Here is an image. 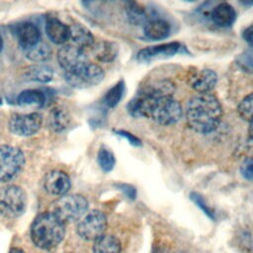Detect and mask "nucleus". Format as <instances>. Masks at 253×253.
Here are the masks:
<instances>
[{
	"label": "nucleus",
	"instance_id": "f257e3e1",
	"mask_svg": "<svg viewBox=\"0 0 253 253\" xmlns=\"http://www.w3.org/2000/svg\"><path fill=\"white\" fill-rule=\"evenodd\" d=\"M132 117L146 118L159 125L170 126L183 115L181 104L170 96H151L138 93L126 106Z\"/></svg>",
	"mask_w": 253,
	"mask_h": 253
},
{
	"label": "nucleus",
	"instance_id": "f03ea898",
	"mask_svg": "<svg viewBox=\"0 0 253 253\" xmlns=\"http://www.w3.org/2000/svg\"><path fill=\"white\" fill-rule=\"evenodd\" d=\"M222 108L216 97L210 93L198 94L186 107V121L196 132L207 134L214 131L221 121Z\"/></svg>",
	"mask_w": 253,
	"mask_h": 253
},
{
	"label": "nucleus",
	"instance_id": "7ed1b4c3",
	"mask_svg": "<svg viewBox=\"0 0 253 253\" xmlns=\"http://www.w3.org/2000/svg\"><path fill=\"white\" fill-rule=\"evenodd\" d=\"M65 223L52 211L37 215L31 225V239L42 249H51L58 245L65 235Z\"/></svg>",
	"mask_w": 253,
	"mask_h": 253
},
{
	"label": "nucleus",
	"instance_id": "20e7f679",
	"mask_svg": "<svg viewBox=\"0 0 253 253\" xmlns=\"http://www.w3.org/2000/svg\"><path fill=\"white\" fill-rule=\"evenodd\" d=\"M27 208V195L16 185H7L0 188V214L7 218H16L22 215Z\"/></svg>",
	"mask_w": 253,
	"mask_h": 253
},
{
	"label": "nucleus",
	"instance_id": "39448f33",
	"mask_svg": "<svg viewBox=\"0 0 253 253\" xmlns=\"http://www.w3.org/2000/svg\"><path fill=\"white\" fill-rule=\"evenodd\" d=\"M88 210V202L82 195L71 194L60 197L53 205L52 212L62 221L71 222L80 219Z\"/></svg>",
	"mask_w": 253,
	"mask_h": 253
},
{
	"label": "nucleus",
	"instance_id": "423d86ee",
	"mask_svg": "<svg viewBox=\"0 0 253 253\" xmlns=\"http://www.w3.org/2000/svg\"><path fill=\"white\" fill-rule=\"evenodd\" d=\"M104 70L97 64L87 62L82 66L68 72H64L63 77L66 83L77 89H84L98 85L104 79Z\"/></svg>",
	"mask_w": 253,
	"mask_h": 253
},
{
	"label": "nucleus",
	"instance_id": "0eeeda50",
	"mask_svg": "<svg viewBox=\"0 0 253 253\" xmlns=\"http://www.w3.org/2000/svg\"><path fill=\"white\" fill-rule=\"evenodd\" d=\"M25 165V155L16 146L0 145V183L13 180Z\"/></svg>",
	"mask_w": 253,
	"mask_h": 253
},
{
	"label": "nucleus",
	"instance_id": "6e6552de",
	"mask_svg": "<svg viewBox=\"0 0 253 253\" xmlns=\"http://www.w3.org/2000/svg\"><path fill=\"white\" fill-rule=\"evenodd\" d=\"M107 228V217L105 213L99 210H92L85 213L78 222L77 233L85 240L95 241L104 235Z\"/></svg>",
	"mask_w": 253,
	"mask_h": 253
},
{
	"label": "nucleus",
	"instance_id": "1a4fd4ad",
	"mask_svg": "<svg viewBox=\"0 0 253 253\" xmlns=\"http://www.w3.org/2000/svg\"><path fill=\"white\" fill-rule=\"evenodd\" d=\"M42 117L39 113L15 114L10 118L9 129L18 136H32L42 127Z\"/></svg>",
	"mask_w": 253,
	"mask_h": 253
},
{
	"label": "nucleus",
	"instance_id": "9d476101",
	"mask_svg": "<svg viewBox=\"0 0 253 253\" xmlns=\"http://www.w3.org/2000/svg\"><path fill=\"white\" fill-rule=\"evenodd\" d=\"M56 58L59 66L64 70V72L72 71L89 62L84 49L73 44H65L61 46L57 51Z\"/></svg>",
	"mask_w": 253,
	"mask_h": 253
},
{
	"label": "nucleus",
	"instance_id": "9b49d317",
	"mask_svg": "<svg viewBox=\"0 0 253 253\" xmlns=\"http://www.w3.org/2000/svg\"><path fill=\"white\" fill-rule=\"evenodd\" d=\"M187 82L191 88L200 94L210 93L217 82V75L213 70L209 68H193L187 76Z\"/></svg>",
	"mask_w": 253,
	"mask_h": 253
},
{
	"label": "nucleus",
	"instance_id": "f8f14e48",
	"mask_svg": "<svg viewBox=\"0 0 253 253\" xmlns=\"http://www.w3.org/2000/svg\"><path fill=\"white\" fill-rule=\"evenodd\" d=\"M44 190L52 196H64L71 188L69 176L61 170H51L43 178Z\"/></svg>",
	"mask_w": 253,
	"mask_h": 253
},
{
	"label": "nucleus",
	"instance_id": "ddd939ff",
	"mask_svg": "<svg viewBox=\"0 0 253 253\" xmlns=\"http://www.w3.org/2000/svg\"><path fill=\"white\" fill-rule=\"evenodd\" d=\"M183 49L184 46L180 42H171L167 43L144 47L137 52L136 58L139 61H148L153 58L172 56L178 52H181Z\"/></svg>",
	"mask_w": 253,
	"mask_h": 253
},
{
	"label": "nucleus",
	"instance_id": "4468645a",
	"mask_svg": "<svg viewBox=\"0 0 253 253\" xmlns=\"http://www.w3.org/2000/svg\"><path fill=\"white\" fill-rule=\"evenodd\" d=\"M15 35L23 50L28 49L41 42V33L36 25L25 22L16 26Z\"/></svg>",
	"mask_w": 253,
	"mask_h": 253
},
{
	"label": "nucleus",
	"instance_id": "2eb2a0df",
	"mask_svg": "<svg viewBox=\"0 0 253 253\" xmlns=\"http://www.w3.org/2000/svg\"><path fill=\"white\" fill-rule=\"evenodd\" d=\"M210 17L216 26L227 28L234 24L236 20V11L229 3L221 2L211 9Z\"/></svg>",
	"mask_w": 253,
	"mask_h": 253
},
{
	"label": "nucleus",
	"instance_id": "dca6fc26",
	"mask_svg": "<svg viewBox=\"0 0 253 253\" xmlns=\"http://www.w3.org/2000/svg\"><path fill=\"white\" fill-rule=\"evenodd\" d=\"M171 26L164 19L154 17L147 21L143 27L144 36L150 41H160L169 37Z\"/></svg>",
	"mask_w": 253,
	"mask_h": 253
},
{
	"label": "nucleus",
	"instance_id": "f3484780",
	"mask_svg": "<svg viewBox=\"0 0 253 253\" xmlns=\"http://www.w3.org/2000/svg\"><path fill=\"white\" fill-rule=\"evenodd\" d=\"M45 33L48 39L56 44H62L69 41L70 38L69 26L52 17L46 20Z\"/></svg>",
	"mask_w": 253,
	"mask_h": 253
},
{
	"label": "nucleus",
	"instance_id": "a211bd4d",
	"mask_svg": "<svg viewBox=\"0 0 253 253\" xmlns=\"http://www.w3.org/2000/svg\"><path fill=\"white\" fill-rule=\"evenodd\" d=\"M70 122L71 118L68 111L61 106L52 108L47 117V126L55 133H60L67 129Z\"/></svg>",
	"mask_w": 253,
	"mask_h": 253
},
{
	"label": "nucleus",
	"instance_id": "6ab92c4d",
	"mask_svg": "<svg viewBox=\"0 0 253 253\" xmlns=\"http://www.w3.org/2000/svg\"><path fill=\"white\" fill-rule=\"evenodd\" d=\"M70 30V38L69 40L72 42V44L85 49L87 47H92L95 43V39L89 29L84 27L81 24H72L69 26Z\"/></svg>",
	"mask_w": 253,
	"mask_h": 253
},
{
	"label": "nucleus",
	"instance_id": "aec40b11",
	"mask_svg": "<svg viewBox=\"0 0 253 253\" xmlns=\"http://www.w3.org/2000/svg\"><path fill=\"white\" fill-rule=\"evenodd\" d=\"M23 76L29 81L40 83H47L53 77V70L50 66L44 64H34L26 67L23 71Z\"/></svg>",
	"mask_w": 253,
	"mask_h": 253
},
{
	"label": "nucleus",
	"instance_id": "412c9836",
	"mask_svg": "<svg viewBox=\"0 0 253 253\" xmlns=\"http://www.w3.org/2000/svg\"><path fill=\"white\" fill-rule=\"evenodd\" d=\"M94 56L101 62H111L118 55V45L111 42L102 41L92 46Z\"/></svg>",
	"mask_w": 253,
	"mask_h": 253
},
{
	"label": "nucleus",
	"instance_id": "4be33fe9",
	"mask_svg": "<svg viewBox=\"0 0 253 253\" xmlns=\"http://www.w3.org/2000/svg\"><path fill=\"white\" fill-rule=\"evenodd\" d=\"M121 242L116 236L104 234L94 241V253H121Z\"/></svg>",
	"mask_w": 253,
	"mask_h": 253
},
{
	"label": "nucleus",
	"instance_id": "5701e85b",
	"mask_svg": "<svg viewBox=\"0 0 253 253\" xmlns=\"http://www.w3.org/2000/svg\"><path fill=\"white\" fill-rule=\"evenodd\" d=\"M51 53L52 51L50 46L47 43L42 42H40L36 45L24 50V54L26 58H28L32 62H37V63L46 61L47 59L50 58Z\"/></svg>",
	"mask_w": 253,
	"mask_h": 253
},
{
	"label": "nucleus",
	"instance_id": "b1692460",
	"mask_svg": "<svg viewBox=\"0 0 253 253\" xmlns=\"http://www.w3.org/2000/svg\"><path fill=\"white\" fill-rule=\"evenodd\" d=\"M126 14L129 22L133 25L145 24L147 21L155 17L152 12H149L145 7L138 3H128V6L126 7Z\"/></svg>",
	"mask_w": 253,
	"mask_h": 253
},
{
	"label": "nucleus",
	"instance_id": "393cba45",
	"mask_svg": "<svg viewBox=\"0 0 253 253\" xmlns=\"http://www.w3.org/2000/svg\"><path fill=\"white\" fill-rule=\"evenodd\" d=\"M45 94L38 89H27L17 97V103L22 106H42L45 102Z\"/></svg>",
	"mask_w": 253,
	"mask_h": 253
},
{
	"label": "nucleus",
	"instance_id": "a878e982",
	"mask_svg": "<svg viewBox=\"0 0 253 253\" xmlns=\"http://www.w3.org/2000/svg\"><path fill=\"white\" fill-rule=\"evenodd\" d=\"M125 89H126L125 81L120 80L116 85H114L112 88H110L108 90V92L105 94L104 99H103L104 104L109 108L116 107L120 103L122 98L124 97Z\"/></svg>",
	"mask_w": 253,
	"mask_h": 253
},
{
	"label": "nucleus",
	"instance_id": "bb28decb",
	"mask_svg": "<svg viewBox=\"0 0 253 253\" xmlns=\"http://www.w3.org/2000/svg\"><path fill=\"white\" fill-rule=\"evenodd\" d=\"M97 161H98L100 168L104 172L112 171L116 164V158H115L114 153L110 149H108L104 146H102L98 151Z\"/></svg>",
	"mask_w": 253,
	"mask_h": 253
},
{
	"label": "nucleus",
	"instance_id": "cd10ccee",
	"mask_svg": "<svg viewBox=\"0 0 253 253\" xmlns=\"http://www.w3.org/2000/svg\"><path fill=\"white\" fill-rule=\"evenodd\" d=\"M237 112L246 122H253V93L247 95L238 105Z\"/></svg>",
	"mask_w": 253,
	"mask_h": 253
},
{
	"label": "nucleus",
	"instance_id": "c85d7f7f",
	"mask_svg": "<svg viewBox=\"0 0 253 253\" xmlns=\"http://www.w3.org/2000/svg\"><path fill=\"white\" fill-rule=\"evenodd\" d=\"M190 197H191V200H192L209 217L214 219V211L211 209L210 206H208V204H207L206 201L204 200L203 196H201L199 193L194 192V193L191 194Z\"/></svg>",
	"mask_w": 253,
	"mask_h": 253
},
{
	"label": "nucleus",
	"instance_id": "c756f323",
	"mask_svg": "<svg viewBox=\"0 0 253 253\" xmlns=\"http://www.w3.org/2000/svg\"><path fill=\"white\" fill-rule=\"evenodd\" d=\"M240 173L246 180L253 182V157L247 158L241 164Z\"/></svg>",
	"mask_w": 253,
	"mask_h": 253
},
{
	"label": "nucleus",
	"instance_id": "7c9ffc66",
	"mask_svg": "<svg viewBox=\"0 0 253 253\" xmlns=\"http://www.w3.org/2000/svg\"><path fill=\"white\" fill-rule=\"evenodd\" d=\"M116 133H118L120 136H123V137L126 138V140L129 142V144H131L133 146H140L142 144L141 140L138 137H136L135 135H133V134H131V133L126 131V130H122V129L116 130Z\"/></svg>",
	"mask_w": 253,
	"mask_h": 253
},
{
	"label": "nucleus",
	"instance_id": "2f4dec72",
	"mask_svg": "<svg viewBox=\"0 0 253 253\" xmlns=\"http://www.w3.org/2000/svg\"><path fill=\"white\" fill-rule=\"evenodd\" d=\"M120 190L125 193V195L129 199V200H134L136 197V190L133 186L128 185V184H120L118 185Z\"/></svg>",
	"mask_w": 253,
	"mask_h": 253
},
{
	"label": "nucleus",
	"instance_id": "473e14b6",
	"mask_svg": "<svg viewBox=\"0 0 253 253\" xmlns=\"http://www.w3.org/2000/svg\"><path fill=\"white\" fill-rule=\"evenodd\" d=\"M243 37L245 39V41L253 46V26H251L250 28H248L244 34H243Z\"/></svg>",
	"mask_w": 253,
	"mask_h": 253
},
{
	"label": "nucleus",
	"instance_id": "72a5a7b5",
	"mask_svg": "<svg viewBox=\"0 0 253 253\" xmlns=\"http://www.w3.org/2000/svg\"><path fill=\"white\" fill-rule=\"evenodd\" d=\"M248 134L249 137L253 140V122L249 123V127H248Z\"/></svg>",
	"mask_w": 253,
	"mask_h": 253
},
{
	"label": "nucleus",
	"instance_id": "f704fd0d",
	"mask_svg": "<svg viewBox=\"0 0 253 253\" xmlns=\"http://www.w3.org/2000/svg\"><path fill=\"white\" fill-rule=\"evenodd\" d=\"M9 253H25L24 250H22L21 248H17V247H14L10 250Z\"/></svg>",
	"mask_w": 253,
	"mask_h": 253
},
{
	"label": "nucleus",
	"instance_id": "c9c22d12",
	"mask_svg": "<svg viewBox=\"0 0 253 253\" xmlns=\"http://www.w3.org/2000/svg\"><path fill=\"white\" fill-rule=\"evenodd\" d=\"M2 48H3V40H2V38L0 37V52H1Z\"/></svg>",
	"mask_w": 253,
	"mask_h": 253
}]
</instances>
